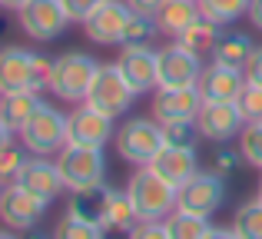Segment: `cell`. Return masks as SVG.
<instances>
[{
    "label": "cell",
    "mask_w": 262,
    "mask_h": 239,
    "mask_svg": "<svg viewBox=\"0 0 262 239\" xmlns=\"http://www.w3.org/2000/svg\"><path fill=\"white\" fill-rule=\"evenodd\" d=\"M53 57L27 47H4L0 50V93H20V90H47L50 86Z\"/></svg>",
    "instance_id": "obj_1"
},
{
    "label": "cell",
    "mask_w": 262,
    "mask_h": 239,
    "mask_svg": "<svg viewBox=\"0 0 262 239\" xmlns=\"http://www.w3.org/2000/svg\"><path fill=\"white\" fill-rule=\"evenodd\" d=\"M126 193L140 220H166L169 213H176L179 189L163 180L153 166H136V173L126 183Z\"/></svg>",
    "instance_id": "obj_2"
},
{
    "label": "cell",
    "mask_w": 262,
    "mask_h": 239,
    "mask_svg": "<svg viewBox=\"0 0 262 239\" xmlns=\"http://www.w3.org/2000/svg\"><path fill=\"white\" fill-rule=\"evenodd\" d=\"M96 70H100V63H96L90 53L70 50V53H63V57L53 60L50 86H47V90H50L57 100H67V103H83Z\"/></svg>",
    "instance_id": "obj_3"
},
{
    "label": "cell",
    "mask_w": 262,
    "mask_h": 239,
    "mask_svg": "<svg viewBox=\"0 0 262 239\" xmlns=\"http://www.w3.org/2000/svg\"><path fill=\"white\" fill-rule=\"evenodd\" d=\"M113 143H116V153L133 166H149L156 160V153L166 146L160 120H146V117H129L116 129Z\"/></svg>",
    "instance_id": "obj_4"
},
{
    "label": "cell",
    "mask_w": 262,
    "mask_h": 239,
    "mask_svg": "<svg viewBox=\"0 0 262 239\" xmlns=\"http://www.w3.org/2000/svg\"><path fill=\"white\" fill-rule=\"evenodd\" d=\"M57 166L70 193L100 186L103 176H106V160H103L100 146H73V143H67L57 153Z\"/></svg>",
    "instance_id": "obj_5"
},
{
    "label": "cell",
    "mask_w": 262,
    "mask_h": 239,
    "mask_svg": "<svg viewBox=\"0 0 262 239\" xmlns=\"http://www.w3.org/2000/svg\"><path fill=\"white\" fill-rule=\"evenodd\" d=\"M133 100H136V93H133V86L126 83V77L120 73V67L116 63H100V70H96L93 83H90L83 103L116 120L133 106Z\"/></svg>",
    "instance_id": "obj_6"
},
{
    "label": "cell",
    "mask_w": 262,
    "mask_h": 239,
    "mask_svg": "<svg viewBox=\"0 0 262 239\" xmlns=\"http://www.w3.org/2000/svg\"><path fill=\"white\" fill-rule=\"evenodd\" d=\"M20 143L33 156H50L67 146V117L50 103H40L37 113L20 126Z\"/></svg>",
    "instance_id": "obj_7"
},
{
    "label": "cell",
    "mask_w": 262,
    "mask_h": 239,
    "mask_svg": "<svg viewBox=\"0 0 262 239\" xmlns=\"http://www.w3.org/2000/svg\"><path fill=\"white\" fill-rule=\"evenodd\" d=\"M17 24L30 40L47 44V40H57L67 30L70 17L63 10V0H27L17 10Z\"/></svg>",
    "instance_id": "obj_8"
},
{
    "label": "cell",
    "mask_w": 262,
    "mask_h": 239,
    "mask_svg": "<svg viewBox=\"0 0 262 239\" xmlns=\"http://www.w3.org/2000/svg\"><path fill=\"white\" fill-rule=\"evenodd\" d=\"M47 206H50V203L33 196L30 189H24L20 183H7V186L0 189V223L10 226V229H20V233L37 226V223L43 220Z\"/></svg>",
    "instance_id": "obj_9"
},
{
    "label": "cell",
    "mask_w": 262,
    "mask_h": 239,
    "mask_svg": "<svg viewBox=\"0 0 262 239\" xmlns=\"http://www.w3.org/2000/svg\"><path fill=\"white\" fill-rule=\"evenodd\" d=\"M223 200H226V183H223V176H216L209 169V173H196L189 183L179 186L176 209L192 213V216H206V220H209V216L223 206Z\"/></svg>",
    "instance_id": "obj_10"
},
{
    "label": "cell",
    "mask_w": 262,
    "mask_h": 239,
    "mask_svg": "<svg viewBox=\"0 0 262 239\" xmlns=\"http://www.w3.org/2000/svg\"><path fill=\"white\" fill-rule=\"evenodd\" d=\"M113 136H116L113 117H106V113L93 110L86 103H80L67 117V143H73V146H100L103 149Z\"/></svg>",
    "instance_id": "obj_11"
},
{
    "label": "cell",
    "mask_w": 262,
    "mask_h": 239,
    "mask_svg": "<svg viewBox=\"0 0 262 239\" xmlns=\"http://www.w3.org/2000/svg\"><path fill=\"white\" fill-rule=\"evenodd\" d=\"M129 17H133V10L126 7V0H103L83 20V30L93 44L110 47V44H120L123 40V30H126Z\"/></svg>",
    "instance_id": "obj_12"
},
{
    "label": "cell",
    "mask_w": 262,
    "mask_h": 239,
    "mask_svg": "<svg viewBox=\"0 0 262 239\" xmlns=\"http://www.w3.org/2000/svg\"><path fill=\"white\" fill-rule=\"evenodd\" d=\"M160 57V86L166 90H176V86H196L199 83V73H203V60L196 53H189L186 47L169 44L163 50H156ZM156 86V90H160Z\"/></svg>",
    "instance_id": "obj_13"
},
{
    "label": "cell",
    "mask_w": 262,
    "mask_h": 239,
    "mask_svg": "<svg viewBox=\"0 0 262 239\" xmlns=\"http://www.w3.org/2000/svg\"><path fill=\"white\" fill-rule=\"evenodd\" d=\"M116 67L126 77V83L133 86L136 97L160 86V57H156L153 47H123Z\"/></svg>",
    "instance_id": "obj_14"
},
{
    "label": "cell",
    "mask_w": 262,
    "mask_h": 239,
    "mask_svg": "<svg viewBox=\"0 0 262 239\" xmlns=\"http://www.w3.org/2000/svg\"><path fill=\"white\" fill-rule=\"evenodd\" d=\"M246 86V73L236 70V67H223V63H206L203 73H199V97L203 103H236L239 93Z\"/></svg>",
    "instance_id": "obj_15"
},
{
    "label": "cell",
    "mask_w": 262,
    "mask_h": 239,
    "mask_svg": "<svg viewBox=\"0 0 262 239\" xmlns=\"http://www.w3.org/2000/svg\"><path fill=\"white\" fill-rule=\"evenodd\" d=\"M199 136L212 143H229L243 133V117H239L236 103H203L199 106V117H196Z\"/></svg>",
    "instance_id": "obj_16"
},
{
    "label": "cell",
    "mask_w": 262,
    "mask_h": 239,
    "mask_svg": "<svg viewBox=\"0 0 262 239\" xmlns=\"http://www.w3.org/2000/svg\"><path fill=\"white\" fill-rule=\"evenodd\" d=\"M199 106H203V97H199L196 86H176V90L160 86L153 97V120H160V123L196 120Z\"/></svg>",
    "instance_id": "obj_17"
},
{
    "label": "cell",
    "mask_w": 262,
    "mask_h": 239,
    "mask_svg": "<svg viewBox=\"0 0 262 239\" xmlns=\"http://www.w3.org/2000/svg\"><path fill=\"white\" fill-rule=\"evenodd\" d=\"M13 183H20L24 189H30L33 196H40V200H57L60 193L67 189L63 176H60V166L57 163H50L47 156H30L27 160V166L20 169V176Z\"/></svg>",
    "instance_id": "obj_18"
},
{
    "label": "cell",
    "mask_w": 262,
    "mask_h": 239,
    "mask_svg": "<svg viewBox=\"0 0 262 239\" xmlns=\"http://www.w3.org/2000/svg\"><path fill=\"white\" fill-rule=\"evenodd\" d=\"M149 166H153L166 183H173L176 189L183 186V183H189L192 176L199 173L196 149H192V146H163L160 153H156V160L149 163Z\"/></svg>",
    "instance_id": "obj_19"
},
{
    "label": "cell",
    "mask_w": 262,
    "mask_h": 239,
    "mask_svg": "<svg viewBox=\"0 0 262 239\" xmlns=\"http://www.w3.org/2000/svg\"><path fill=\"white\" fill-rule=\"evenodd\" d=\"M203 17L199 13V0H166L156 13V27L166 37H179L183 30H189L196 20Z\"/></svg>",
    "instance_id": "obj_20"
},
{
    "label": "cell",
    "mask_w": 262,
    "mask_h": 239,
    "mask_svg": "<svg viewBox=\"0 0 262 239\" xmlns=\"http://www.w3.org/2000/svg\"><path fill=\"white\" fill-rule=\"evenodd\" d=\"M136 223H140V216H136V206H133V200H129V193L126 189H113L110 200H106V209H103L100 229L103 233H123L126 236Z\"/></svg>",
    "instance_id": "obj_21"
},
{
    "label": "cell",
    "mask_w": 262,
    "mask_h": 239,
    "mask_svg": "<svg viewBox=\"0 0 262 239\" xmlns=\"http://www.w3.org/2000/svg\"><path fill=\"white\" fill-rule=\"evenodd\" d=\"M219 37H223V24L199 17L196 24L189 27V30H183V33H179V37H176V44H179V47H186L189 53H196L199 60H206V57H212V50H216Z\"/></svg>",
    "instance_id": "obj_22"
},
{
    "label": "cell",
    "mask_w": 262,
    "mask_h": 239,
    "mask_svg": "<svg viewBox=\"0 0 262 239\" xmlns=\"http://www.w3.org/2000/svg\"><path fill=\"white\" fill-rule=\"evenodd\" d=\"M40 103H43V100H40V93H33V90L0 93V120H4L13 133H20V126H24L33 113H37Z\"/></svg>",
    "instance_id": "obj_23"
},
{
    "label": "cell",
    "mask_w": 262,
    "mask_h": 239,
    "mask_svg": "<svg viewBox=\"0 0 262 239\" xmlns=\"http://www.w3.org/2000/svg\"><path fill=\"white\" fill-rule=\"evenodd\" d=\"M110 193H113V186H106V183H100V186H90V189H80V193L70 196V206H67V213L77 216V220H86V223H96V226H100Z\"/></svg>",
    "instance_id": "obj_24"
},
{
    "label": "cell",
    "mask_w": 262,
    "mask_h": 239,
    "mask_svg": "<svg viewBox=\"0 0 262 239\" xmlns=\"http://www.w3.org/2000/svg\"><path fill=\"white\" fill-rule=\"evenodd\" d=\"M252 50H256V44H252L249 33H223L216 44V50H212V60L223 67H236V70H243L246 63H249Z\"/></svg>",
    "instance_id": "obj_25"
},
{
    "label": "cell",
    "mask_w": 262,
    "mask_h": 239,
    "mask_svg": "<svg viewBox=\"0 0 262 239\" xmlns=\"http://www.w3.org/2000/svg\"><path fill=\"white\" fill-rule=\"evenodd\" d=\"M163 223H166L169 239H203L209 233V220L206 216H192V213H183V209L169 213Z\"/></svg>",
    "instance_id": "obj_26"
},
{
    "label": "cell",
    "mask_w": 262,
    "mask_h": 239,
    "mask_svg": "<svg viewBox=\"0 0 262 239\" xmlns=\"http://www.w3.org/2000/svg\"><path fill=\"white\" fill-rule=\"evenodd\" d=\"M232 229L239 239H262V200H249L236 209Z\"/></svg>",
    "instance_id": "obj_27"
},
{
    "label": "cell",
    "mask_w": 262,
    "mask_h": 239,
    "mask_svg": "<svg viewBox=\"0 0 262 239\" xmlns=\"http://www.w3.org/2000/svg\"><path fill=\"white\" fill-rule=\"evenodd\" d=\"M249 4L252 0H199V13L206 20H216V24H232L239 20L243 13H249Z\"/></svg>",
    "instance_id": "obj_28"
},
{
    "label": "cell",
    "mask_w": 262,
    "mask_h": 239,
    "mask_svg": "<svg viewBox=\"0 0 262 239\" xmlns=\"http://www.w3.org/2000/svg\"><path fill=\"white\" fill-rule=\"evenodd\" d=\"M156 33H160L156 17H140V13H133V17H129V24H126V30H123L120 47H149Z\"/></svg>",
    "instance_id": "obj_29"
},
{
    "label": "cell",
    "mask_w": 262,
    "mask_h": 239,
    "mask_svg": "<svg viewBox=\"0 0 262 239\" xmlns=\"http://www.w3.org/2000/svg\"><path fill=\"white\" fill-rule=\"evenodd\" d=\"M30 156H33V153L24 146V143H20V146H17V143H7V146L0 149V183L7 186V183L17 180L20 169L27 166V160H30Z\"/></svg>",
    "instance_id": "obj_30"
},
{
    "label": "cell",
    "mask_w": 262,
    "mask_h": 239,
    "mask_svg": "<svg viewBox=\"0 0 262 239\" xmlns=\"http://www.w3.org/2000/svg\"><path fill=\"white\" fill-rule=\"evenodd\" d=\"M103 233L96 223H86V220H77V216L67 213L63 220L57 223V229H53V239H103Z\"/></svg>",
    "instance_id": "obj_31"
},
{
    "label": "cell",
    "mask_w": 262,
    "mask_h": 239,
    "mask_svg": "<svg viewBox=\"0 0 262 239\" xmlns=\"http://www.w3.org/2000/svg\"><path fill=\"white\" fill-rule=\"evenodd\" d=\"M239 149H243V160L249 166L262 169V123H246L239 133Z\"/></svg>",
    "instance_id": "obj_32"
},
{
    "label": "cell",
    "mask_w": 262,
    "mask_h": 239,
    "mask_svg": "<svg viewBox=\"0 0 262 239\" xmlns=\"http://www.w3.org/2000/svg\"><path fill=\"white\" fill-rule=\"evenodd\" d=\"M163 126V140L166 146H192L199 136L196 120H176V123H160Z\"/></svg>",
    "instance_id": "obj_33"
},
{
    "label": "cell",
    "mask_w": 262,
    "mask_h": 239,
    "mask_svg": "<svg viewBox=\"0 0 262 239\" xmlns=\"http://www.w3.org/2000/svg\"><path fill=\"white\" fill-rule=\"evenodd\" d=\"M236 110L243 117V123H262V86L246 83L236 100Z\"/></svg>",
    "instance_id": "obj_34"
},
{
    "label": "cell",
    "mask_w": 262,
    "mask_h": 239,
    "mask_svg": "<svg viewBox=\"0 0 262 239\" xmlns=\"http://www.w3.org/2000/svg\"><path fill=\"white\" fill-rule=\"evenodd\" d=\"M239 163H243V149L223 146V149H216V156H212V173L226 180V176H232L239 169Z\"/></svg>",
    "instance_id": "obj_35"
},
{
    "label": "cell",
    "mask_w": 262,
    "mask_h": 239,
    "mask_svg": "<svg viewBox=\"0 0 262 239\" xmlns=\"http://www.w3.org/2000/svg\"><path fill=\"white\" fill-rule=\"evenodd\" d=\"M126 239H169V233H166V223L163 220H140L126 233Z\"/></svg>",
    "instance_id": "obj_36"
},
{
    "label": "cell",
    "mask_w": 262,
    "mask_h": 239,
    "mask_svg": "<svg viewBox=\"0 0 262 239\" xmlns=\"http://www.w3.org/2000/svg\"><path fill=\"white\" fill-rule=\"evenodd\" d=\"M100 4L103 0H63V10H67V17H70V24H83Z\"/></svg>",
    "instance_id": "obj_37"
},
{
    "label": "cell",
    "mask_w": 262,
    "mask_h": 239,
    "mask_svg": "<svg viewBox=\"0 0 262 239\" xmlns=\"http://www.w3.org/2000/svg\"><path fill=\"white\" fill-rule=\"evenodd\" d=\"M243 73H246V83L262 86V47L252 50V57H249V63L243 67Z\"/></svg>",
    "instance_id": "obj_38"
},
{
    "label": "cell",
    "mask_w": 262,
    "mask_h": 239,
    "mask_svg": "<svg viewBox=\"0 0 262 239\" xmlns=\"http://www.w3.org/2000/svg\"><path fill=\"white\" fill-rule=\"evenodd\" d=\"M163 4H166V0H126V7L133 13H140V17H156Z\"/></svg>",
    "instance_id": "obj_39"
},
{
    "label": "cell",
    "mask_w": 262,
    "mask_h": 239,
    "mask_svg": "<svg viewBox=\"0 0 262 239\" xmlns=\"http://www.w3.org/2000/svg\"><path fill=\"white\" fill-rule=\"evenodd\" d=\"M203 239H239V236H236V229H232V226L229 229H226V226H209V233H206Z\"/></svg>",
    "instance_id": "obj_40"
},
{
    "label": "cell",
    "mask_w": 262,
    "mask_h": 239,
    "mask_svg": "<svg viewBox=\"0 0 262 239\" xmlns=\"http://www.w3.org/2000/svg\"><path fill=\"white\" fill-rule=\"evenodd\" d=\"M246 17H249V24L256 27V30H262V0H252V4H249V13H246Z\"/></svg>",
    "instance_id": "obj_41"
},
{
    "label": "cell",
    "mask_w": 262,
    "mask_h": 239,
    "mask_svg": "<svg viewBox=\"0 0 262 239\" xmlns=\"http://www.w3.org/2000/svg\"><path fill=\"white\" fill-rule=\"evenodd\" d=\"M10 136H13V129H10V126H7V123H4V120H0V149H4V146H7V143H13V140H10Z\"/></svg>",
    "instance_id": "obj_42"
},
{
    "label": "cell",
    "mask_w": 262,
    "mask_h": 239,
    "mask_svg": "<svg viewBox=\"0 0 262 239\" xmlns=\"http://www.w3.org/2000/svg\"><path fill=\"white\" fill-rule=\"evenodd\" d=\"M24 4H27V0H0V7H4V10H20Z\"/></svg>",
    "instance_id": "obj_43"
},
{
    "label": "cell",
    "mask_w": 262,
    "mask_h": 239,
    "mask_svg": "<svg viewBox=\"0 0 262 239\" xmlns=\"http://www.w3.org/2000/svg\"><path fill=\"white\" fill-rule=\"evenodd\" d=\"M24 239H53V236H47V233H40V229L37 226H33V229H27V236Z\"/></svg>",
    "instance_id": "obj_44"
},
{
    "label": "cell",
    "mask_w": 262,
    "mask_h": 239,
    "mask_svg": "<svg viewBox=\"0 0 262 239\" xmlns=\"http://www.w3.org/2000/svg\"><path fill=\"white\" fill-rule=\"evenodd\" d=\"M0 239H20V236H17V229L7 226V229H0Z\"/></svg>",
    "instance_id": "obj_45"
},
{
    "label": "cell",
    "mask_w": 262,
    "mask_h": 239,
    "mask_svg": "<svg viewBox=\"0 0 262 239\" xmlns=\"http://www.w3.org/2000/svg\"><path fill=\"white\" fill-rule=\"evenodd\" d=\"M256 200H262V180H259V193H256Z\"/></svg>",
    "instance_id": "obj_46"
},
{
    "label": "cell",
    "mask_w": 262,
    "mask_h": 239,
    "mask_svg": "<svg viewBox=\"0 0 262 239\" xmlns=\"http://www.w3.org/2000/svg\"><path fill=\"white\" fill-rule=\"evenodd\" d=\"M0 189H4V183H0Z\"/></svg>",
    "instance_id": "obj_47"
},
{
    "label": "cell",
    "mask_w": 262,
    "mask_h": 239,
    "mask_svg": "<svg viewBox=\"0 0 262 239\" xmlns=\"http://www.w3.org/2000/svg\"><path fill=\"white\" fill-rule=\"evenodd\" d=\"M103 239H106V236H103Z\"/></svg>",
    "instance_id": "obj_48"
}]
</instances>
